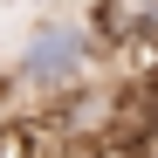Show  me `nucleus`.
<instances>
[{
  "label": "nucleus",
  "instance_id": "1",
  "mask_svg": "<svg viewBox=\"0 0 158 158\" xmlns=\"http://www.w3.org/2000/svg\"><path fill=\"white\" fill-rule=\"evenodd\" d=\"M89 55H96V41L83 21H69V14H48L28 28V41H21V55H14V83L21 89H35V96H62L76 89L89 76Z\"/></svg>",
  "mask_w": 158,
  "mask_h": 158
},
{
  "label": "nucleus",
  "instance_id": "2",
  "mask_svg": "<svg viewBox=\"0 0 158 158\" xmlns=\"http://www.w3.org/2000/svg\"><path fill=\"white\" fill-rule=\"evenodd\" d=\"M144 35H158V0H103L96 7L89 41L117 48V41H144Z\"/></svg>",
  "mask_w": 158,
  "mask_h": 158
},
{
  "label": "nucleus",
  "instance_id": "3",
  "mask_svg": "<svg viewBox=\"0 0 158 158\" xmlns=\"http://www.w3.org/2000/svg\"><path fill=\"white\" fill-rule=\"evenodd\" d=\"M41 7H55V0H41Z\"/></svg>",
  "mask_w": 158,
  "mask_h": 158
},
{
  "label": "nucleus",
  "instance_id": "4",
  "mask_svg": "<svg viewBox=\"0 0 158 158\" xmlns=\"http://www.w3.org/2000/svg\"><path fill=\"white\" fill-rule=\"evenodd\" d=\"M0 7H7V0H0Z\"/></svg>",
  "mask_w": 158,
  "mask_h": 158
}]
</instances>
